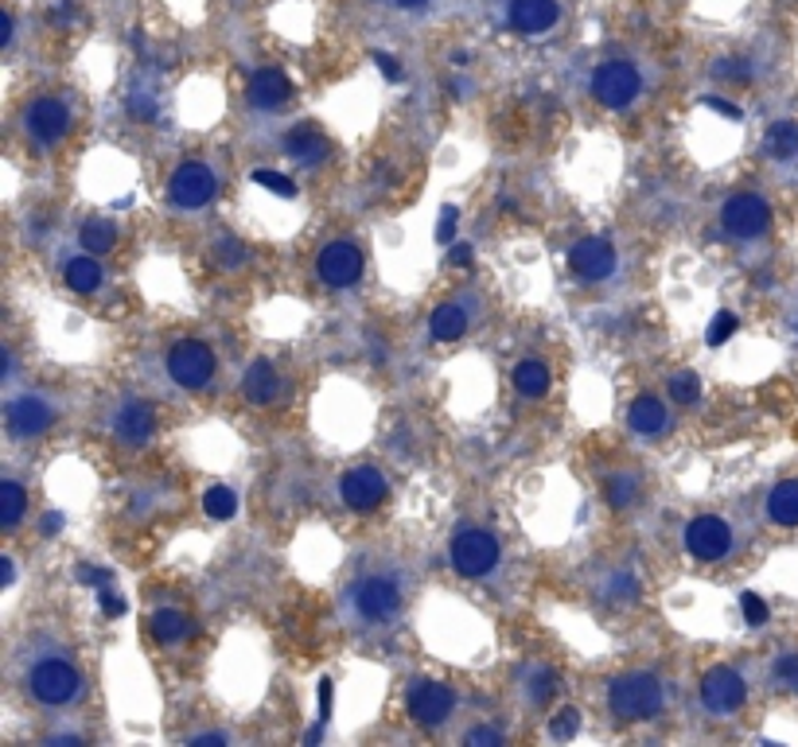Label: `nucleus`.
<instances>
[{
	"label": "nucleus",
	"instance_id": "obj_51",
	"mask_svg": "<svg viewBox=\"0 0 798 747\" xmlns=\"http://www.w3.org/2000/svg\"><path fill=\"white\" fill-rule=\"evenodd\" d=\"M192 744H227V736L222 732H207V736H195Z\"/></svg>",
	"mask_w": 798,
	"mask_h": 747
},
{
	"label": "nucleus",
	"instance_id": "obj_27",
	"mask_svg": "<svg viewBox=\"0 0 798 747\" xmlns=\"http://www.w3.org/2000/svg\"><path fill=\"white\" fill-rule=\"evenodd\" d=\"M79 242H82V250H90V253H109L117 245V227L109 218H90L86 227H82Z\"/></svg>",
	"mask_w": 798,
	"mask_h": 747
},
{
	"label": "nucleus",
	"instance_id": "obj_16",
	"mask_svg": "<svg viewBox=\"0 0 798 747\" xmlns=\"http://www.w3.org/2000/svg\"><path fill=\"white\" fill-rule=\"evenodd\" d=\"M569 265L577 277L604 280V277H612V269H615V250L604 242V238H585V242L573 245Z\"/></svg>",
	"mask_w": 798,
	"mask_h": 747
},
{
	"label": "nucleus",
	"instance_id": "obj_39",
	"mask_svg": "<svg viewBox=\"0 0 798 747\" xmlns=\"http://www.w3.org/2000/svg\"><path fill=\"white\" fill-rule=\"evenodd\" d=\"M740 611H744V619H748V627H763L767 623V604L755 596V591H744L740 596Z\"/></svg>",
	"mask_w": 798,
	"mask_h": 747
},
{
	"label": "nucleus",
	"instance_id": "obj_26",
	"mask_svg": "<svg viewBox=\"0 0 798 747\" xmlns=\"http://www.w3.org/2000/svg\"><path fill=\"white\" fill-rule=\"evenodd\" d=\"M763 152L772 160H790L798 152V125L795 122H775L763 137Z\"/></svg>",
	"mask_w": 798,
	"mask_h": 747
},
{
	"label": "nucleus",
	"instance_id": "obj_32",
	"mask_svg": "<svg viewBox=\"0 0 798 747\" xmlns=\"http://www.w3.org/2000/svg\"><path fill=\"white\" fill-rule=\"evenodd\" d=\"M604 495H608V503H612L615 510H623V506L635 503V495H639V483H635V475H612L604 483Z\"/></svg>",
	"mask_w": 798,
	"mask_h": 747
},
{
	"label": "nucleus",
	"instance_id": "obj_12",
	"mask_svg": "<svg viewBox=\"0 0 798 747\" xmlns=\"http://www.w3.org/2000/svg\"><path fill=\"white\" fill-rule=\"evenodd\" d=\"M51 405L44 398H16L4 409V425H9L12 440H32V436L47 433L51 428Z\"/></svg>",
	"mask_w": 798,
	"mask_h": 747
},
{
	"label": "nucleus",
	"instance_id": "obj_19",
	"mask_svg": "<svg viewBox=\"0 0 798 747\" xmlns=\"http://www.w3.org/2000/svg\"><path fill=\"white\" fill-rule=\"evenodd\" d=\"M246 97H250V105H257V110H281V105L292 97V82L285 79L281 70H257L246 87Z\"/></svg>",
	"mask_w": 798,
	"mask_h": 747
},
{
	"label": "nucleus",
	"instance_id": "obj_34",
	"mask_svg": "<svg viewBox=\"0 0 798 747\" xmlns=\"http://www.w3.org/2000/svg\"><path fill=\"white\" fill-rule=\"evenodd\" d=\"M254 183H262L265 192L281 195V199H292V195H297V183H292L289 175H281V172H269V168H257Z\"/></svg>",
	"mask_w": 798,
	"mask_h": 747
},
{
	"label": "nucleus",
	"instance_id": "obj_24",
	"mask_svg": "<svg viewBox=\"0 0 798 747\" xmlns=\"http://www.w3.org/2000/svg\"><path fill=\"white\" fill-rule=\"evenodd\" d=\"M429 327H432V340L452 343V340H460V335L467 331V312L460 304H440L437 312H432Z\"/></svg>",
	"mask_w": 798,
	"mask_h": 747
},
{
	"label": "nucleus",
	"instance_id": "obj_33",
	"mask_svg": "<svg viewBox=\"0 0 798 747\" xmlns=\"http://www.w3.org/2000/svg\"><path fill=\"white\" fill-rule=\"evenodd\" d=\"M670 398H674L678 405H693V401L702 398V382H697V373L678 370L674 378H670Z\"/></svg>",
	"mask_w": 798,
	"mask_h": 747
},
{
	"label": "nucleus",
	"instance_id": "obj_2",
	"mask_svg": "<svg viewBox=\"0 0 798 747\" xmlns=\"http://www.w3.org/2000/svg\"><path fill=\"white\" fill-rule=\"evenodd\" d=\"M27 689H32V697L44 704H71L82 689V678L71 662L44 658L32 674H27Z\"/></svg>",
	"mask_w": 798,
	"mask_h": 747
},
{
	"label": "nucleus",
	"instance_id": "obj_38",
	"mask_svg": "<svg viewBox=\"0 0 798 747\" xmlns=\"http://www.w3.org/2000/svg\"><path fill=\"white\" fill-rule=\"evenodd\" d=\"M732 331H737V315L732 312H717V320L709 323V347H720V343L732 340Z\"/></svg>",
	"mask_w": 798,
	"mask_h": 747
},
{
	"label": "nucleus",
	"instance_id": "obj_49",
	"mask_svg": "<svg viewBox=\"0 0 798 747\" xmlns=\"http://www.w3.org/2000/svg\"><path fill=\"white\" fill-rule=\"evenodd\" d=\"M82 581H86V584H109V573H106V568H82Z\"/></svg>",
	"mask_w": 798,
	"mask_h": 747
},
{
	"label": "nucleus",
	"instance_id": "obj_15",
	"mask_svg": "<svg viewBox=\"0 0 798 747\" xmlns=\"http://www.w3.org/2000/svg\"><path fill=\"white\" fill-rule=\"evenodd\" d=\"M452 704H456V697H452L448 686H440V681H421V686L409 693L413 721L429 724V728H437V724H444L448 716H452Z\"/></svg>",
	"mask_w": 798,
	"mask_h": 747
},
{
	"label": "nucleus",
	"instance_id": "obj_3",
	"mask_svg": "<svg viewBox=\"0 0 798 747\" xmlns=\"http://www.w3.org/2000/svg\"><path fill=\"white\" fill-rule=\"evenodd\" d=\"M639 90H643L639 70L623 59L604 62V67L592 74V94H597V102L608 105V110H627V105L639 97Z\"/></svg>",
	"mask_w": 798,
	"mask_h": 747
},
{
	"label": "nucleus",
	"instance_id": "obj_22",
	"mask_svg": "<svg viewBox=\"0 0 798 747\" xmlns=\"http://www.w3.org/2000/svg\"><path fill=\"white\" fill-rule=\"evenodd\" d=\"M285 152H289L292 160H300V164H320V160L327 157V140L320 137L316 129L300 125V129H292L289 137H285Z\"/></svg>",
	"mask_w": 798,
	"mask_h": 747
},
{
	"label": "nucleus",
	"instance_id": "obj_4",
	"mask_svg": "<svg viewBox=\"0 0 798 747\" xmlns=\"http://www.w3.org/2000/svg\"><path fill=\"white\" fill-rule=\"evenodd\" d=\"M167 373H172V382L184 386V390H203V386L211 382L215 373V355L207 343L199 340H184L176 347L167 350Z\"/></svg>",
	"mask_w": 798,
	"mask_h": 747
},
{
	"label": "nucleus",
	"instance_id": "obj_48",
	"mask_svg": "<svg viewBox=\"0 0 798 747\" xmlns=\"http://www.w3.org/2000/svg\"><path fill=\"white\" fill-rule=\"evenodd\" d=\"M705 105H709V110H717V114H725V117H740L737 105L725 102V97H709V102H705Z\"/></svg>",
	"mask_w": 798,
	"mask_h": 747
},
{
	"label": "nucleus",
	"instance_id": "obj_23",
	"mask_svg": "<svg viewBox=\"0 0 798 747\" xmlns=\"http://www.w3.org/2000/svg\"><path fill=\"white\" fill-rule=\"evenodd\" d=\"M767 514L779 526H798V479H783L779 487L767 495Z\"/></svg>",
	"mask_w": 798,
	"mask_h": 747
},
{
	"label": "nucleus",
	"instance_id": "obj_44",
	"mask_svg": "<svg viewBox=\"0 0 798 747\" xmlns=\"http://www.w3.org/2000/svg\"><path fill=\"white\" fill-rule=\"evenodd\" d=\"M374 62H378V70L386 74V82H397V79H402V70H397V59H394V55L374 51Z\"/></svg>",
	"mask_w": 798,
	"mask_h": 747
},
{
	"label": "nucleus",
	"instance_id": "obj_9",
	"mask_svg": "<svg viewBox=\"0 0 798 747\" xmlns=\"http://www.w3.org/2000/svg\"><path fill=\"white\" fill-rule=\"evenodd\" d=\"M732 545V530L728 521L717 518V514H702L685 526V549H690L697 561H720Z\"/></svg>",
	"mask_w": 798,
	"mask_h": 747
},
{
	"label": "nucleus",
	"instance_id": "obj_40",
	"mask_svg": "<svg viewBox=\"0 0 798 747\" xmlns=\"http://www.w3.org/2000/svg\"><path fill=\"white\" fill-rule=\"evenodd\" d=\"M215 253H219L222 265H242V261H246V250H242L238 238H222V242H215Z\"/></svg>",
	"mask_w": 798,
	"mask_h": 747
},
{
	"label": "nucleus",
	"instance_id": "obj_53",
	"mask_svg": "<svg viewBox=\"0 0 798 747\" xmlns=\"http://www.w3.org/2000/svg\"><path fill=\"white\" fill-rule=\"evenodd\" d=\"M397 9H425V4H429V0H394Z\"/></svg>",
	"mask_w": 798,
	"mask_h": 747
},
{
	"label": "nucleus",
	"instance_id": "obj_20",
	"mask_svg": "<svg viewBox=\"0 0 798 747\" xmlns=\"http://www.w3.org/2000/svg\"><path fill=\"white\" fill-rule=\"evenodd\" d=\"M242 390H246V398L254 401V405H273V401H277V393H281V378H277L273 363L257 358V363L246 370V382H242Z\"/></svg>",
	"mask_w": 798,
	"mask_h": 747
},
{
	"label": "nucleus",
	"instance_id": "obj_25",
	"mask_svg": "<svg viewBox=\"0 0 798 747\" xmlns=\"http://www.w3.org/2000/svg\"><path fill=\"white\" fill-rule=\"evenodd\" d=\"M514 390L522 393V398H545V393H550V370H545L542 363H534V358L518 363L514 366Z\"/></svg>",
	"mask_w": 798,
	"mask_h": 747
},
{
	"label": "nucleus",
	"instance_id": "obj_8",
	"mask_svg": "<svg viewBox=\"0 0 798 747\" xmlns=\"http://www.w3.org/2000/svg\"><path fill=\"white\" fill-rule=\"evenodd\" d=\"M215 192H219V180H215L211 168H203V164L176 168V175H172V183H167V195H172V203H176V207H184V210L207 207V203L215 199Z\"/></svg>",
	"mask_w": 798,
	"mask_h": 747
},
{
	"label": "nucleus",
	"instance_id": "obj_46",
	"mask_svg": "<svg viewBox=\"0 0 798 747\" xmlns=\"http://www.w3.org/2000/svg\"><path fill=\"white\" fill-rule=\"evenodd\" d=\"M332 693H335V689H332V681H320V721H327V716H332Z\"/></svg>",
	"mask_w": 798,
	"mask_h": 747
},
{
	"label": "nucleus",
	"instance_id": "obj_30",
	"mask_svg": "<svg viewBox=\"0 0 798 747\" xmlns=\"http://www.w3.org/2000/svg\"><path fill=\"white\" fill-rule=\"evenodd\" d=\"M149 623H152V634H157L160 643H180V639L187 634V616H180V611H172V608H160Z\"/></svg>",
	"mask_w": 798,
	"mask_h": 747
},
{
	"label": "nucleus",
	"instance_id": "obj_11",
	"mask_svg": "<svg viewBox=\"0 0 798 747\" xmlns=\"http://www.w3.org/2000/svg\"><path fill=\"white\" fill-rule=\"evenodd\" d=\"M339 498L351 506V510H374V506L386 498V479H382L378 468H370V463L351 468L339 479Z\"/></svg>",
	"mask_w": 798,
	"mask_h": 747
},
{
	"label": "nucleus",
	"instance_id": "obj_18",
	"mask_svg": "<svg viewBox=\"0 0 798 747\" xmlns=\"http://www.w3.org/2000/svg\"><path fill=\"white\" fill-rule=\"evenodd\" d=\"M114 433L122 436L125 444H132V448H141V444H149L152 433H157V413H152L144 401H129V405H122V413L114 417Z\"/></svg>",
	"mask_w": 798,
	"mask_h": 747
},
{
	"label": "nucleus",
	"instance_id": "obj_13",
	"mask_svg": "<svg viewBox=\"0 0 798 747\" xmlns=\"http://www.w3.org/2000/svg\"><path fill=\"white\" fill-rule=\"evenodd\" d=\"M320 277L332 288H351L362 277V253L351 242H332L320 253Z\"/></svg>",
	"mask_w": 798,
	"mask_h": 747
},
{
	"label": "nucleus",
	"instance_id": "obj_31",
	"mask_svg": "<svg viewBox=\"0 0 798 747\" xmlns=\"http://www.w3.org/2000/svg\"><path fill=\"white\" fill-rule=\"evenodd\" d=\"M203 510L211 514L215 521L234 518V510H238L234 491H230V487H211V491H207V495H203Z\"/></svg>",
	"mask_w": 798,
	"mask_h": 747
},
{
	"label": "nucleus",
	"instance_id": "obj_36",
	"mask_svg": "<svg viewBox=\"0 0 798 747\" xmlns=\"http://www.w3.org/2000/svg\"><path fill=\"white\" fill-rule=\"evenodd\" d=\"M772 678H775V686L795 689V693H798V654H783V658L775 662Z\"/></svg>",
	"mask_w": 798,
	"mask_h": 747
},
{
	"label": "nucleus",
	"instance_id": "obj_35",
	"mask_svg": "<svg viewBox=\"0 0 798 747\" xmlns=\"http://www.w3.org/2000/svg\"><path fill=\"white\" fill-rule=\"evenodd\" d=\"M553 689H557V678H553L550 669H534V674H530L527 693H530V701H534V704H545V701H550Z\"/></svg>",
	"mask_w": 798,
	"mask_h": 747
},
{
	"label": "nucleus",
	"instance_id": "obj_52",
	"mask_svg": "<svg viewBox=\"0 0 798 747\" xmlns=\"http://www.w3.org/2000/svg\"><path fill=\"white\" fill-rule=\"evenodd\" d=\"M12 373V350L4 347V355H0V378H9Z\"/></svg>",
	"mask_w": 798,
	"mask_h": 747
},
{
	"label": "nucleus",
	"instance_id": "obj_41",
	"mask_svg": "<svg viewBox=\"0 0 798 747\" xmlns=\"http://www.w3.org/2000/svg\"><path fill=\"white\" fill-rule=\"evenodd\" d=\"M464 744L467 747H499L502 744V732H495V728H475V732H467V736H464Z\"/></svg>",
	"mask_w": 798,
	"mask_h": 747
},
{
	"label": "nucleus",
	"instance_id": "obj_5",
	"mask_svg": "<svg viewBox=\"0 0 798 747\" xmlns=\"http://www.w3.org/2000/svg\"><path fill=\"white\" fill-rule=\"evenodd\" d=\"M452 565H456L460 576H487L495 565H499V541L491 538L487 530H460L452 538Z\"/></svg>",
	"mask_w": 798,
	"mask_h": 747
},
{
	"label": "nucleus",
	"instance_id": "obj_1",
	"mask_svg": "<svg viewBox=\"0 0 798 747\" xmlns=\"http://www.w3.org/2000/svg\"><path fill=\"white\" fill-rule=\"evenodd\" d=\"M662 681L655 674H623L608 689V704H612L615 721H650L662 709Z\"/></svg>",
	"mask_w": 798,
	"mask_h": 747
},
{
	"label": "nucleus",
	"instance_id": "obj_47",
	"mask_svg": "<svg viewBox=\"0 0 798 747\" xmlns=\"http://www.w3.org/2000/svg\"><path fill=\"white\" fill-rule=\"evenodd\" d=\"M102 608H106V616H125V600H117L114 591H102Z\"/></svg>",
	"mask_w": 798,
	"mask_h": 747
},
{
	"label": "nucleus",
	"instance_id": "obj_6",
	"mask_svg": "<svg viewBox=\"0 0 798 747\" xmlns=\"http://www.w3.org/2000/svg\"><path fill=\"white\" fill-rule=\"evenodd\" d=\"M351 600L367 623H386L402 608V588H397L394 576H367V581L355 584Z\"/></svg>",
	"mask_w": 798,
	"mask_h": 747
},
{
	"label": "nucleus",
	"instance_id": "obj_45",
	"mask_svg": "<svg viewBox=\"0 0 798 747\" xmlns=\"http://www.w3.org/2000/svg\"><path fill=\"white\" fill-rule=\"evenodd\" d=\"M472 257H475L472 245L460 242V245H452V253H448V265H452V269H467V265H472Z\"/></svg>",
	"mask_w": 798,
	"mask_h": 747
},
{
	"label": "nucleus",
	"instance_id": "obj_10",
	"mask_svg": "<svg viewBox=\"0 0 798 747\" xmlns=\"http://www.w3.org/2000/svg\"><path fill=\"white\" fill-rule=\"evenodd\" d=\"M744 693H748L744 678L732 666H717L702 678V704L717 716L737 713L740 704H744Z\"/></svg>",
	"mask_w": 798,
	"mask_h": 747
},
{
	"label": "nucleus",
	"instance_id": "obj_42",
	"mask_svg": "<svg viewBox=\"0 0 798 747\" xmlns=\"http://www.w3.org/2000/svg\"><path fill=\"white\" fill-rule=\"evenodd\" d=\"M717 74H725V79L744 82V79H752V67H748L744 59H725V62H717Z\"/></svg>",
	"mask_w": 798,
	"mask_h": 747
},
{
	"label": "nucleus",
	"instance_id": "obj_43",
	"mask_svg": "<svg viewBox=\"0 0 798 747\" xmlns=\"http://www.w3.org/2000/svg\"><path fill=\"white\" fill-rule=\"evenodd\" d=\"M452 234H456V207H444L437 227V242H452Z\"/></svg>",
	"mask_w": 798,
	"mask_h": 747
},
{
	"label": "nucleus",
	"instance_id": "obj_37",
	"mask_svg": "<svg viewBox=\"0 0 798 747\" xmlns=\"http://www.w3.org/2000/svg\"><path fill=\"white\" fill-rule=\"evenodd\" d=\"M577 728H580V713H577V709H562V713H557L550 721V736L553 739H573V736H577Z\"/></svg>",
	"mask_w": 798,
	"mask_h": 747
},
{
	"label": "nucleus",
	"instance_id": "obj_17",
	"mask_svg": "<svg viewBox=\"0 0 798 747\" xmlns=\"http://www.w3.org/2000/svg\"><path fill=\"white\" fill-rule=\"evenodd\" d=\"M562 9H557V0H510V27L518 35H545L553 24H557Z\"/></svg>",
	"mask_w": 798,
	"mask_h": 747
},
{
	"label": "nucleus",
	"instance_id": "obj_7",
	"mask_svg": "<svg viewBox=\"0 0 798 747\" xmlns=\"http://www.w3.org/2000/svg\"><path fill=\"white\" fill-rule=\"evenodd\" d=\"M720 227L732 238H760L763 230L772 227V210L760 195H732L720 207Z\"/></svg>",
	"mask_w": 798,
	"mask_h": 747
},
{
	"label": "nucleus",
	"instance_id": "obj_14",
	"mask_svg": "<svg viewBox=\"0 0 798 747\" xmlns=\"http://www.w3.org/2000/svg\"><path fill=\"white\" fill-rule=\"evenodd\" d=\"M71 129V110L59 102V97H39V102L27 105V133L44 145H55V140L67 137Z\"/></svg>",
	"mask_w": 798,
	"mask_h": 747
},
{
	"label": "nucleus",
	"instance_id": "obj_29",
	"mask_svg": "<svg viewBox=\"0 0 798 747\" xmlns=\"http://www.w3.org/2000/svg\"><path fill=\"white\" fill-rule=\"evenodd\" d=\"M24 506H27L24 487H20L16 479H9V483L0 487V526H4V530H16V521L24 518Z\"/></svg>",
	"mask_w": 798,
	"mask_h": 747
},
{
	"label": "nucleus",
	"instance_id": "obj_50",
	"mask_svg": "<svg viewBox=\"0 0 798 747\" xmlns=\"http://www.w3.org/2000/svg\"><path fill=\"white\" fill-rule=\"evenodd\" d=\"M0 573H4V588H9L12 576H16V568H12V556H0Z\"/></svg>",
	"mask_w": 798,
	"mask_h": 747
},
{
	"label": "nucleus",
	"instance_id": "obj_21",
	"mask_svg": "<svg viewBox=\"0 0 798 747\" xmlns=\"http://www.w3.org/2000/svg\"><path fill=\"white\" fill-rule=\"evenodd\" d=\"M627 421H632V428L639 436H658L662 428H667V405H662L658 398H650V393H643V398L632 401Z\"/></svg>",
	"mask_w": 798,
	"mask_h": 747
},
{
	"label": "nucleus",
	"instance_id": "obj_28",
	"mask_svg": "<svg viewBox=\"0 0 798 747\" xmlns=\"http://www.w3.org/2000/svg\"><path fill=\"white\" fill-rule=\"evenodd\" d=\"M67 285L74 288V292H94L97 285H102V265H97L94 257H74L67 261Z\"/></svg>",
	"mask_w": 798,
	"mask_h": 747
},
{
	"label": "nucleus",
	"instance_id": "obj_54",
	"mask_svg": "<svg viewBox=\"0 0 798 747\" xmlns=\"http://www.w3.org/2000/svg\"><path fill=\"white\" fill-rule=\"evenodd\" d=\"M59 514H47V518H44V533H55V526H59Z\"/></svg>",
	"mask_w": 798,
	"mask_h": 747
}]
</instances>
